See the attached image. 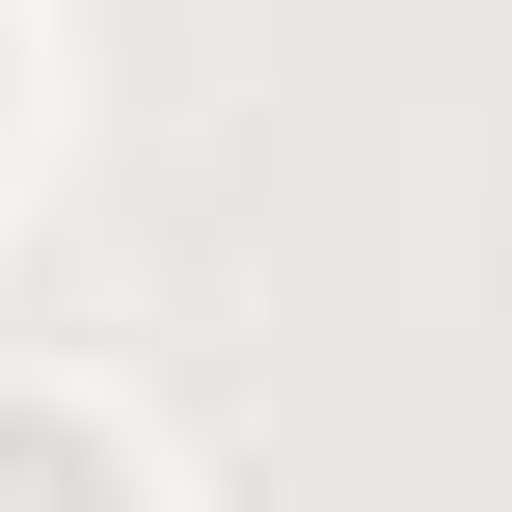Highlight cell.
<instances>
[{
    "label": "cell",
    "instance_id": "1",
    "mask_svg": "<svg viewBox=\"0 0 512 512\" xmlns=\"http://www.w3.org/2000/svg\"><path fill=\"white\" fill-rule=\"evenodd\" d=\"M0 512H108V459H81V432H27V405H0Z\"/></svg>",
    "mask_w": 512,
    "mask_h": 512
}]
</instances>
